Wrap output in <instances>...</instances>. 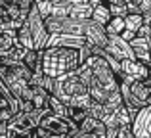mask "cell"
<instances>
[{
    "mask_svg": "<svg viewBox=\"0 0 151 138\" xmlns=\"http://www.w3.org/2000/svg\"><path fill=\"white\" fill-rule=\"evenodd\" d=\"M44 25L50 35H77V37H82V31H84V23L73 21L69 15L67 17L48 15V17H44Z\"/></svg>",
    "mask_w": 151,
    "mask_h": 138,
    "instance_id": "obj_4",
    "label": "cell"
},
{
    "mask_svg": "<svg viewBox=\"0 0 151 138\" xmlns=\"http://www.w3.org/2000/svg\"><path fill=\"white\" fill-rule=\"evenodd\" d=\"M132 136L134 138H151V108L145 105L136 119L132 121Z\"/></svg>",
    "mask_w": 151,
    "mask_h": 138,
    "instance_id": "obj_7",
    "label": "cell"
},
{
    "mask_svg": "<svg viewBox=\"0 0 151 138\" xmlns=\"http://www.w3.org/2000/svg\"><path fill=\"white\" fill-rule=\"evenodd\" d=\"M48 109L54 115H59V117H65V113H67V105L61 100H58L55 96H52V94H50V100H48Z\"/></svg>",
    "mask_w": 151,
    "mask_h": 138,
    "instance_id": "obj_18",
    "label": "cell"
},
{
    "mask_svg": "<svg viewBox=\"0 0 151 138\" xmlns=\"http://www.w3.org/2000/svg\"><path fill=\"white\" fill-rule=\"evenodd\" d=\"M128 44H130V48H132L134 60L145 64V65L151 69V46H149V40L140 38V37H134L132 40L128 42Z\"/></svg>",
    "mask_w": 151,
    "mask_h": 138,
    "instance_id": "obj_10",
    "label": "cell"
},
{
    "mask_svg": "<svg viewBox=\"0 0 151 138\" xmlns=\"http://www.w3.org/2000/svg\"><path fill=\"white\" fill-rule=\"evenodd\" d=\"M71 138H96V136H94V134H82V132H78V131H77Z\"/></svg>",
    "mask_w": 151,
    "mask_h": 138,
    "instance_id": "obj_24",
    "label": "cell"
},
{
    "mask_svg": "<svg viewBox=\"0 0 151 138\" xmlns=\"http://www.w3.org/2000/svg\"><path fill=\"white\" fill-rule=\"evenodd\" d=\"M82 37H84V40H86L88 46H96V48H105L107 42H109V37H107V33H105V27L98 25V23L92 21V19L84 23Z\"/></svg>",
    "mask_w": 151,
    "mask_h": 138,
    "instance_id": "obj_5",
    "label": "cell"
},
{
    "mask_svg": "<svg viewBox=\"0 0 151 138\" xmlns=\"http://www.w3.org/2000/svg\"><path fill=\"white\" fill-rule=\"evenodd\" d=\"M144 25V17H142V15H126L124 17V29L126 31H132L134 35L138 33V31H140V27Z\"/></svg>",
    "mask_w": 151,
    "mask_h": 138,
    "instance_id": "obj_17",
    "label": "cell"
},
{
    "mask_svg": "<svg viewBox=\"0 0 151 138\" xmlns=\"http://www.w3.org/2000/svg\"><path fill=\"white\" fill-rule=\"evenodd\" d=\"M48 46H61V48L81 50L82 46H86V40H84V37H77V35H50L46 48Z\"/></svg>",
    "mask_w": 151,
    "mask_h": 138,
    "instance_id": "obj_9",
    "label": "cell"
},
{
    "mask_svg": "<svg viewBox=\"0 0 151 138\" xmlns=\"http://www.w3.org/2000/svg\"><path fill=\"white\" fill-rule=\"evenodd\" d=\"M14 4L23 12V14H29L31 8L35 6V0H14Z\"/></svg>",
    "mask_w": 151,
    "mask_h": 138,
    "instance_id": "obj_22",
    "label": "cell"
},
{
    "mask_svg": "<svg viewBox=\"0 0 151 138\" xmlns=\"http://www.w3.org/2000/svg\"><path fill=\"white\" fill-rule=\"evenodd\" d=\"M82 65L81 50L48 46L40 54V73L50 79H59L77 71Z\"/></svg>",
    "mask_w": 151,
    "mask_h": 138,
    "instance_id": "obj_1",
    "label": "cell"
},
{
    "mask_svg": "<svg viewBox=\"0 0 151 138\" xmlns=\"http://www.w3.org/2000/svg\"><path fill=\"white\" fill-rule=\"evenodd\" d=\"M88 115L90 117H94V119H98V121H103L109 113L105 111V108H103L101 104H98V102H90V105H88Z\"/></svg>",
    "mask_w": 151,
    "mask_h": 138,
    "instance_id": "obj_19",
    "label": "cell"
},
{
    "mask_svg": "<svg viewBox=\"0 0 151 138\" xmlns=\"http://www.w3.org/2000/svg\"><path fill=\"white\" fill-rule=\"evenodd\" d=\"M40 54H42V50H25L21 58V64L31 73H40Z\"/></svg>",
    "mask_w": 151,
    "mask_h": 138,
    "instance_id": "obj_12",
    "label": "cell"
},
{
    "mask_svg": "<svg viewBox=\"0 0 151 138\" xmlns=\"http://www.w3.org/2000/svg\"><path fill=\"white\" fill-rule=\"evenodd\" d=\"M138 2H140V0H138Z\"/></svg>",
    "mask_w": 151,
    "mask_h": 138,
    "instance_id": "obj_26",
    "label": "cell"
},
{
    "mask_svg": "<svg viewBox=\"0 0 151 138\" xmlns=\"http://www.w3.org/2000/svg\"><path fill=\"white\" fill-rule=\"evenodd\" d=\"M67 121L73 125H81L82 121L88 117V108H82V105H67V113H65Z\"/></svg>",
    "mask_w": 151,
    "mask_h": 138,
    "instance_id": "obj_14",
    "label": "cell"
},
{
    "mask_svg": "<svg viewBox=\"0 0 151 138\" xmlns=\"http://www.w3.org/2000/svg\"><path fill=\"white\" fill-rule=\"evenodd\" d=\"M84 65L90 69L92 73V79H90V86H88V94L94 102L98 104H105L109 100L111 94L119 92L121 86H119V81H117V75L113 73V69L109 67L103 58H98V56H90L88 60L84 61Z\"/></svg>",
    "mask_w": 151,
    "mask_h": 138,
    "instance_id": "obj_2",
    "label": "cell"
},
{
    "mask_svg": "<svg viewBox=\"0 0 151 138\" xmlns=\"http://www.w3.org/2000/svg\"><path fill=\"white\" fill-rule=\"evenodd\" d=\"M109 12H111V15L113 17H126L128 15V10H126V4H122V2H115V4H109Z\"/></svg>",
    "mask_w": 151,
    "mask_h": 138,
    "instance_id": "obj_21",
    "label": "cell"
},
{
    "mask_svg": "<svg viewBox=\"0 0 151 138\" xmlns=\"http://www.w3.org/2000/svg\"><path fill=\"white\" fill-rule=\"evenodd\" d=\"M111 12H109V8H107V4H100V6H96V8H92V21H96L98 25H101V27H105L107 23L111 21Z\"/></svg>",
    "mask_w": 151,
    "mask_h": 138,
    "instance_id": "obj_15",
    "label": "cell"
},
{
    "mask_svg": "<svg viewBox=\"0 0 151 138\" xmlns=\"http://www.w3.org/2000/svg\"><path fill=\"white\" fill-rule=\"evenodd\" d=\"M122 31H124V17H111V21L105 25L107 37H121Z\"/></svg>",
    "mask_w": 151,
    "mask_h": 138,
    "instance_id": "obj_16",
    "label": "cell"
},
{
    "mask_svg": "<svg viewBox=\"0 0 151 138\" xmlns=\"http://www.w3.org/2000/svg\"><path fill=\"white\" fill-rule=\"evenodd\" d=\"M98 123H100L98 119H94V117H90V115H88L81 125H78V132H82V134H92L94 129L98 127Z\"/></svg>",
    "mask_w": 151,
    "mask_h": 138,
    "instance_id": "obj_20",
    "label": "cell"
},
{
    "mask_svg": "<svg viewBox=\"0 0 151 138\" xmlns=\"http://www.w3.org/2000/svg\"><path fill=\"white\" fill-rule=\"evenodd\" d=\"M119 2H122V4H128V2H132V0H119Z\"/></svg>",
    "mask_w": 151,
    "mask_h": 138,
    "instance_id": "obj_25",
    "label": "cell"
},
{
    "mask_svg": "<svg viewBox=\"0 0 151 138\" xmlns=\"http://www.w3.org/2000/svg\"><path fill=\"white\" fill-rule=\"evenodd\" d=\"M107 54L111 58H115L117 61H122V60H134V54H132V48L126 40H122L121 37H109V42H107L105 48Z\"/></svg>",
    "mask_w": 151,
    "mask_h": 138,
    "instance_id": "obj_6",
    "label": "cell"
},
{
    "mask_svg": "<svg viewBox=\"0 0 151 138\" xmlns=\"http://www.w3.org/2000/svg\"><path fill=\"white\" fill-rule=\"evenodd\" d=\"M136 37H140V38H145V40H149V38H151V27L144 23V25L140 27V31L136 33Z\"/></svg>",
    "mask_w": 151,
    "mask_h": 138,
    "instance_id": "obj_23",
    "label": "cell"
},
{
    "mask_svg": "<svg viewBox=\"0 0 151 138\" xmlns=\"http://www.w3.org/2000/svg\"><path fill=\"white\" fill-rule=\"evenodd\" d=\"M27 23H29V31H31V37H33L35 50H44L46 44H48L50 33L44 25V17L38 14V10L35 6L31 8V12L27 14Z\"/></svg>",
    "mask_w": 151,
    "mask_h": 138,
    "instance_id": "obj_3",
    "label": "cell"
},
{
    "mask_svg": "<svg viewBox=\"0 0 151 138\" xmlns=\"http://www.w3.org/2000/svg\"><path fill=\"white\" fill-rule=\"evenodd\" d=\"M69 17L73 19V21H78V23L90 21V17H92V6H90L88 2L75 4V6H71V10H69Z\"/></svg>",
    "mask_w": 151,
    "mask_h": 138,
    "instance_id": "obj_11",
    "label": "cell"
},
{
    "mask_svg": "<svg viewBox=\"0 0 151 138\" xmlns=\"http://www.w3.org/2000/svg\"><path fill=\"white\" fill-rule=\"evenodd\" d=\"M149 67L138 60H122L121 61V73H124L132 81H147L149 77Z\"/></svg>",
    "mask_w": 151,
    "mask_h": 138,
    "instance_id": "obj_8",
    "label": "cell"
},
{
    "mask_svg": "<svg viewBox=\"0 0 151 138\" xmlns=\"http://www.w3.org/2000/svg\"><path fill=\"white\" fill-rule=\"evenodd\" d=\"M17 46V35L14 29H0V54L10 52Z\"/></svg>",
    "mask_w": 151,
    "mask_h": 138,
    "instance_id": "obj_13",
    "label": "cell"
}]
</instances>
